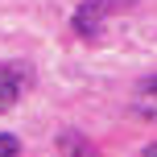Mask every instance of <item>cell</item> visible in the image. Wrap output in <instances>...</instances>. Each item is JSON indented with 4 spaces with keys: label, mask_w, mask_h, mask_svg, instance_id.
I'll return each instance as SVG.
<instances>
[{
    "label": "cell",
    "mask_w": 157,
    "mask_h": 157,
    "mask_svg": "<svg viewBox=\"0 0 157 157\" xmlns=\"http://www.w3.org/2000/svg\"><path fill=\"white\" fill-rule=\"evenodd\" d=\"M132 112L145 116V120H157V108H149V103H132Z\"/></svg>",
    "instance_id": "cell-4"
},
{
    "label": "cell",
    "mask_w": 157,
    "mask_h": 157,
    "mask_svg": "<svg viewBox=\"0 0 157 157\" xmlns=\"http://www.w3.org/2000/svg\"><path fill=\"white\" fill-rule=\"evenodd\" d=\"M0 153H4V157L21 153V141H17V136H8V132H0Z\"/></svg>",
    "instance_id": "cell-3"
},
{
    "label": "cell",
    "mask_w": 157,
    "mask_h": 157,
    "mask_svg": "<svg viewBox=\"0 0 157 157\" xmlns=\"http://www.w3.org/2000/svg\"><path fill=\"white\" fill-rule=\"evenodd\" d=\"M149 153H157V141H153V145H149Z\"/></svg>",
    "instance_id": "cell-6"
},
{
    "label": "cell",
    "mask_w": 157,
    "mask_h": 157,
    "mask_svg": "<svg viewBox=\"0 0 157 157\" xmlns=\"http://www.w3.org/2000/svg\"><path fill=\"white\" fill-rule=\"evenodd\" d=\"M21 91H25V71H21V66L0 62V112L13 108V103L21 99Z\"/></svg>",
    "instance_id": "cell-1"
},
{
    "label": "cell",
    "mask_w": 157,
    "mask_h": 157,
    "mask_svg": "<svg viewBox=\"0 0 157 157\" xmlns=\"http://www.w3.org/2000/svg\"><path fill=\"white\" fill-rule=\"evenodd\" d=\"M99 21H103V4L87 0V4L75 13V33L78 37H95V33H99Z\"/></svg>",
    "instance_id": "cell-2"
},
{
    "label": "cell",
    "mask_w": 157,
    "mask_h": 157,
    "mask_svg": "<svg viewBox=\"0 0 157 157\" xmlns=\"http://www.w3.org/2000/svg\"><path fill=\"white\" fill-rule=\"evenodd\" d=\"M141 91H145V95H157V78H145V83H141Z\"/></svg>",
    "instance_id": "cell-5"
}]
</instances>
